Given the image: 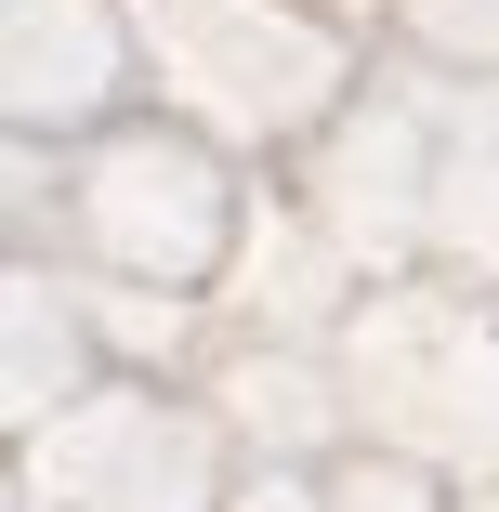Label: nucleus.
Wrapping results in <instances>:
<instances>
[]
</instances>
